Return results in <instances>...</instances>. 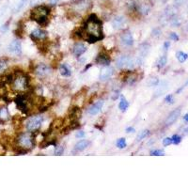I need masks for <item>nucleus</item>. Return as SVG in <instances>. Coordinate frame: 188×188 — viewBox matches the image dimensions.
Listing matches in <instances>:
<instances>
[{"label": "nucleus", "mask_w": 188, "mask_h": 188, "mask_svg": "<svg viewBox=\"0 0 188 188\" xmlns=\"http://www.w3.org/2000/svg\"><path fill=\"white\" fill-rule=\"evenodd\" d=\"M102 21L95 14H90L84 27L81 29L82 38L88 40L90 44H94L96 41L103 39V33L102 29Z\"/></svg>", "instance_id": "obj_1"}, {"label": "nucleus", "mask_w": 188, "mask_h": 188, "mask_svg": "<svg viewBox=\"0 0 188 188\" xmlns=\"http://www.w3.org/2000/svg\"><path fill=\"white\" fill-rule=\"evenodd\" d=\"M16 143L18 145V147L20 148V151L18 153H20V154L27 153L28 152V150L32 149L36 144L35 136L31 134V132L22 133L17 136Z\"/></svg>", "instance_id": "obj_2"}, {"label": "nucleus", "mask_w": 188, "mask_h": 188, "mask_svg": "<svg viewBox=\"0 0 188 188\" xmlns=\"http://www.w3.org/2000/svg\"><path fill=\"white\" fill-rule=\"evenodd\" d=\"M49 14H50V9L47 6H38L31 10L30 19L36 21L40 26L45 27L49 22L48 20Z\"/></svg>", "instance_id": "obj_3"}, {"label": "nucleus", "mask_w": 188, "mask_h": 188, "mask_svg": "<svg viewBox=\"0 0 188 188\" xmlns=\"http://www.w3.org/2000/svg\"><path fill=\"white\" fill-rule=\"evenodd\" d=\"M12 89L16 91H25L27 90L28 87V79L27 76L23 73H16L15 75H13V80L10 83Z\"/></svg>", "instance_id": "obj_4"}, {"label": "nucleus", "mask_w": 188, "mask_h": 188, "mask_svg": "<svg viewBox=\"0 0 188 188\" xmlns=\"http://www.w3.org/2000/svg\"><path fill=\"white\" fill-rule=\"evenodd\" d=\"M14 102H15V104H16L17 108L20 111H22L25 114H28L29 113V109H30L29 103L31 102V99L28 96H27L25 94H19L15 98Z\"/></svg>", "instance_id": "obj_5"}, {"label": "nucleus", "mask_w": 188, "mask_h": 188, "mask_svg": "<svg viewBox=\"0 0 188 188\" xmlns=\"http://www.w3.org/2000/svg\"><path fill=\"white\" fill-rule=\"evenodd\" d=\"M43 121H44V118L40 115L30 117L27 119V120L26 122V128L28 132H31V133L36 132L40 128L41 124H43Z\"/></svg>", "instance_id": "obj_6"}, {"label": "nucleus", "mask_w": 188, "mask_h": 188, "mask_svg": "<svg viewBox=\"0 0 188 188\" xmlns=\"http://www.w3.org/2000/svg\"><path fill=\"white\" fill-rule=\"evenodd\" d=\"M135 60L130 57L129 56H120L117 59V67L119 69H125V68H133Z\"/></svg>", "instance_id": "obj_7"}, {"label": "nucleus", "mask_w": 188, "mask_h": 188, "mask_svg": "<svg viewBox=\"0 0 188 188\" xmlns=\"http://www.w3.org/2000/svg\"><path fill=\"white\" fill-rule=\"evenodd\" d=\"M91 3L90 0H78L77 2L73 3V8L75 12H84L90 9Z\"/></svg>", "instance_id": "obj_8"}, {"label": "nucleus", "mask_w": 188, "mask_h": 188, "mask_svg": "<svg viewBox=\"0 0 188 188\" xmlns=\"http://www.w3.org/2000/svg\"><path fill=\"white\" fill-rule=\"evenodd\" d=\"M181 112H182L181 107H178V108L174 109L172 112H170V114L168 116V118L165 119V124L166 126H169V125L173 124L181 116Z\"/></svg>", "instance_id": "obj_9"}, {"label": "nucleus", "mask_w": 188, "mask_h": 188, "mask_svg": "<svg viewBox=\"0 0 188 188\" xmlns=\"http://www.w3.org/2000/svg\"><path fill=\"white\" fill-rule=\"evenodd\" d=\"M9 52L13 55H20L22 53V45H21V41L18 40H14L9 45Z\"/></svg>", "instance_id": "obj_10"}, {"label": "nucleus", "mask_w": 188, "mask_h": 188, "mask_svg": "<svg viewBox=\"0 0 188 188\" xmlns=\"http://www.w3.org/2000/svg\"><path fill=\"white\" fill-rule=\"evenodd\" d=\"M120 40H121V43H122L124 45H126V46H131V45H133V44H134L133 35H132V33H131L129 30L124 31V32L120 35Z\"/></svg>", "instance_id": "obj_11"}, {"label": "nucleus", "mask_w": 188, "mask_h": 188, "mask_svg": "<svg viewBox=\"0 0 188 188\" xmlns=\"http://www.w3.org/2000/svg\"><path fill=\"white\" fill-rule=\"evenodd\" d=\"M95 61H96V63H98V64H100V65L108 66V65L110 64V57H109V56H108L107 53L102 52V53H100V54L97 56Z\"/></svg>", "instance_id": "obj_12"}, {"label": "nucleus", "mask_w": 188, "mask_h": 188, "mask_svg": "<svg viewBox=\"0 0 188 188\" xmlns=\"http://www.w3.org/2000/svg\"><path fill=\"white\" fill-rule=\"evenodd\" d=\"M35 73L40 77H45L50 73V68L45 64H40L35 68Z\"/></svg>", "instance_id": "obj_13"}, {"label": "nucleus", "mask_w": 188, "mask_h": 188, "mask_svg": "<svg viewBox=\"0 0 188 188\" xmlns=\"http://www.w3.org/2000/svg\"><path fill=\"white\" fill-rule=\"evenodd\" d=\"M102 107H103V101L99 100V101H97L96 102H94L92 106L88 109V112H89V114H90V115H92V116H95V115H97L99 112H101Z\"/></svg>", "instance_id": "obj_14"}, {"label": "nucleus", "mask_w": 188, "mask_h": 188, "mask_svg": "<svg viewBox=\"0 0 188 188\" xmlns=\"http://www.w3.org/2000/svg\"><path fill=\"white\" fill-rule=\"evenodd\" d=\"M47 37V33L44 30L41 29H35L31 32L30 34V38L34 40V41H37V40H44L45 38Z\"/></svg>", "instance_id": "obj_15"}, {"label": "nucleus", "mask_w": 188, "mask_h": 188, "mask_svg": "<svg viewBox=\"0 0 188 188\" xmlns=\"http://www.w3.org/2000/svg\"><path fill=\"white\" fill-rule=\"evenodd\" d=\"M150 50V45L147 44H144L140 46L139 48V56L137 58V63H142L144 58L146 57V56L148 55Z\"/></svg>", "instance_id": "obj_16"}, {"label": "nucleus", "mask_w": 188, "mask_h": 188, "mask_svg": "<svg viewBox=\"0 0 188 188\" xmlns=\"http://www.w3.org/2000/svg\"><path fill=\"white\" fill-rule=\"evenodd\" d=\"M113 75V69L111 67H104L102 69L101 73H100V80L102 81H107L108 80L111 76Z\"/></svg>", "instance_id": "obj_17"}, {"label": "nucleus", "mask_w": 188, "mask_h": 188, "mask_svg": "<svg viewBox=\"0 0 188 188\" xmlns=\"http://www.w3.org/2000/svg\"><path fill=\"white\" fill-rule=\"evenodd\" d=\"M87 51V46L82 44V43H77L73 45V53L75 56H80L84 54L85 52Z\"/></svg>", "instance_id": "obj_18"}, {"label": "nucleus", "mask_w": 188, "mask_h": 188, "mask_svg": "<svg viewBox=\"0 0 188 188\" xmlns=\"http://www.w3.org/2000/svg\"><path fill=\"white\" fill-rule=\"evenodd\" d=\"M125 23V19L122 16H118L116 18L113 19L112 21V26L115 29H119L120 27H122V26Z\"/></svg>", "instance_id": "obj_19"}, {"label": "nucleus", "mask_w": 188, "mask_h": 188, "mask_svg": "<svg viewBox=\"0 0 188 188\" xmlns=\"http://www.w3.org/2000/svg\"><path fill=\"white\" fill-rule=\"evenodd\" d=\"M137 80V74L135 73H127L126 76L124 77V81L129 85H133Z\"/></svg>", "instance_id": "obj_20"}, {"label": "nucleus", "mask_w": 188, "mask_h": 188, "mask_svg": "<svg viewBox=\"0 0 188 188\" xmlns=\"http://www.w3.org/2000/svg\"><path fill=\"white\" fill-rule=\"evenodd\" d=\"M10 119L9 111L7 107H0V123H4Z\"/></svg>", "instance_id": "obj_21"}, {"label": "nucleus", "mask_w": 188, "mask_h": 188, "mask_svg": "<svg viewBox=\"0 0 188 188\" xmlns=\"http://www.w3.org/2000/svg\"><path fill=\"white\" fill-rule=\"evenodd\" d=\"M59 72H60V74L62 76H64V77H69L71 76L72 74V72H71V69L69 68V66L67 64H62L60 65L59 67Z\"/></svg>", "instance_id": "obj_22"}, {"label": "nucleus", "mask_w": 188, "mask_h": 188, "mask_svg": "<svg viewBox=\"0 0 188 188\" xmlns=\"http://www.w3.org/2000/svg\"><path fill=\"white\" fill-rule=\"evenodd\" d=\"M89 146V142L87 140H80L74 147V150L76 152H83L84 150H86Z\"/></svg>", "instance_id": "obj_23"}, {"label": "nucleus", "mask_w": 188, "mask_h": 188, "mask_svg": "<svg viewBox=\"0 0 188 188\" xmlns=\"http://www.w3.org/2000/svg\"><path fill=\"white\" fill-rule=\"evenodd\" d=\"M129 107V102H127V100L125 99L124 97H121L120 99V102L119 103V108L122 111V112H125L127 110V108Z\"/></svg>", "instance_id": "obj_24"}, {"label": "nucleus", "mask_w": 188, "mask_h": 188, "mask_svg": "<svg viewBox=\"0 0 188 188\" xmlns=\"http://www.w3.org/2000/svg\"><path fill=\"white\" fill-rule=\"evenodd\" d=\"M137 10L140 14L146 15V14H148L150 11V6L148 4H141L140 6L137 7Z\"/></svg>", "instance_id": "obj_25"}, {"label": "nucleus", "mask_w": 188, "mask_h": 188, "mask_svg": "<svg viewBox=\"0 0 188 188\" xmlns=\"http://www.w3.org/2000/svg\"><path fill=\"white\" fill-rule=\"evenodd\" d=\"M176 57H177V59L181 62V63H182V62H184V61L188 58V55L185 54V53L182 52V51H178V52L176 53Z\"/></svg>", "instance_id": "obj_26"}, {"label": "nucleus", "mask_w": 188, "mask_h": 188, "mask_svg": "<svg viewBox=\"0 0 188 188\" xmlns=\"http://www.w3.org/2000/svg\"><path fill=\"white\" fill-rule=\"evenodd\" d=\"M166 90H168V84L165 82H163L162 84L158 87V90L156 91V96H159L161 94H163Z\"/></svg>", "instance_id": "obj_27"}, {"label": "nucleus", "mask_w": 188, "mask_h": 188, "mask_svg": "<svg viewBox=\"0 0 188 188\" xmlns=\"http://www.w3.org/2000/svg\"><path fill=\"white\" fill-rule=\"evenodd\" d=\"M149 135H150V131H149V130H143L142 132H140V133L137 135V136H136V141H137V142L141 141V140L144 139L145 137H147Z\"/></svg>", "instance_id": "obj_28"}, {"label": "nucleus", "mask_w": 188, "mask_h": 188, "mask_svg": "<svg viewBox=\"0 0 188 188\" xmlns=\"http://www.w3.org/2000/svg\"><path fill=\"white\" fill-rule=\"evenodd\" d=\"M166 61H168V57H166V56H162L159 58L158 62H157L158 68H163V67H165V64H166Z\"/></svg>", "instance_id": "obj_29"}, {"label": "nucleus", "mask_w": 188, "mask_h": 188, "mask_svg": "<svg viewBox=\"0 0 188 188\" xmlns=\"http://www.w3.org/2000/svg\"><path fill=\"white\" fill-rule=\"evenodd\" d=\"M116 145H117V147H118L119 149H124L125 147H126V139L123 138V137L118 139Z\"/></svg>", "instance_id": "obj_30"}, {"label": "nucleus", "mask_w": 188, "mask_h": 188, "mask_svg": "<svg viewBox=\"0 0 188 188\" xmlns=\"http://www.w3.org/2000/svg\"><path fill=\"white\" fill-rule=\"evenodd\" d=\"M26 3H27V0H19L18 3L16 4V6H15V8H14V11H15V12L19 11L21 9H22V8L25 6Z\"/></svg>", "instance_id": "obj_31"}, {"label": "nucleus", "mask_w": 188, "mask_h": 188, "mask_svg": "<svg viewBox=\"0 0 188 188\" xmlns=\"http://www.w3.org/2000/svg\"><path fill=\"white\" fill-rule=\"evenodd\" d=\"M8 66V62L6 59H0V73L5 71Z\"/></svg>", "instance_id": "obj_32"}, {"label": "nucleus", "mask_w": 188, "mask_h": 188, "mask_svg": "<svg viewBox=\"0 0 188 188\" xmlns=\"http://www.w3.org/2000/svg\"><path fill=\"white\" fill-rule=\"evenodd\" d=\"M171 139H172V143L175 144V145L180 144L181 141H182V137H181L179 135H173L172 137H171Z\"/></svg>", "instance_id": "obj_33"}, {"label": "nucleus", "mask_w": 188, "mask_h": 188, "mask_svg": "<svg viewBox=\"0 0 188 188\" xmlns=\"http://www.w3.org/2000/svg\"><path fill=\"white\" fill-rule=\"evenodd\" d=\"M64 149L62 146H56V149H55V155H62L63 154Z\"/></svg>", "instance_id": "obj_34"}, {"label": "nucleus", "mask_w": 188, "mask_h": 188, "mask_svg": "<svg viewBox=\"0 0 188 188\" xmlns=\"http://www.w3.org/2000/svg\"><path fill=\"white\" fill-rule=\"evenodd\" d=\"M151 155L152 156H163V155H165V152L162 150H154L151 152Z\"/></svg>", "instance_id": "obj_35"}, {"label": "nucleus", "mask_w": 188, "mask_h": 188, "mask_svg": "<svg viewBox=\"0 0 188 188\" xmlns=\"http://www.w3.org/2000/svg\"><path fill=\"white\" fill-rule=\"evenodd\" d=\"M165 101L166 103H169V104H172V103H174V98H173V95H171V94L168 95V96H166V97L165 98Z\"/></svg>", "instance_id": "obj_36"}, {"label": "nucleus", "mask_w": 188, "mask_h": 188, "mask_svg": "<svg viewBox=\"0 0 188 188\" xmlns=\"http://www.w3.org/2000/svg\"><path fill=\"white\" fill-rule=\"evenodd\" d=\"M170 144H172V139H171V137H165V138L163 140V145L165 146V147H168V146H169Z\"/></svg>", "instance_id": "obj_37"}, {"label": "nucleus", "mask_w": 188, "mask_h": 188, "mask_svg": "<svg viewBox=\"0 0 188 188\" xmlns=\"http://www.w3.org/2000/svg\"><path fill=\"white\" fill-rule=\"evenodd\" d=\"M169 38H170V40H172L173 41H178V40H179V36H178L176 33H174V32H171V33H170Z\"/></svg>", "instance_id": "obj_38"}, {"label": "nucleus", "mask_w": 188, "mask_h": 188, "mask_svg": "<svg viewBox=\"0 0 188 188\" xmlns=\"http://www.w3.org/2000/svg\"><path fill=\"white\" fill-rule=\"evenodd\" d=\"M158 78H152L151 79V82H150V86H156L158 84Z\"/></svg>", "instance_id": "obj_39"}, {"label": "nucleus", "mask_w": 188, "mask_h": 188, "mask_svg": "<svg viewBox=\"0 0 188 188\" xmlns=\"http://www.w3.org/2000/svg\"><path fill=\"white\" fill-rule=\"evenodd\" d=\"M161 34V30L159 28H156L155 30L152 31V37H159Z\"/></svg>", "instance_id": "obj_40"}, {"label": "nucleus", "mask_w": 188, "mask_h": 188, "mask_svg": "<svg viewBox=\"0 0 188 188\" xmlns=\"http://www.w3.org/2000/svg\"><path fill=\"white\" fill-rule=\"evenodd\" d=\"M75 136H76L77 138H83V137L85 136V133H84V132H82V131L77 132L76 135H75Z\"/></svg>", "instance_id": "obj_41"}, {"label": "nucleus", "mask_w": 188, "mask_h": 188, "mask_svg": "<svg viewBox=\"0 0 188 188\" xmlns=\"http://www.w3.org/2000/svg\"><path fill=\"white\" fill-rule=\"evenodd\" d=\"M169 46H170V43H169V41H165V43L164 44V49H165V50H168V49L169 48Z\"/></svg>", "instance_id": "obj_42"}, {"label": "nucleus", "mask_w": 188, "mask_h": 188, "mask_svg": "<svg viewBox=\"0 0 188 188\" xmlns=\"http://www.w3.org/2000/svg\"><path fill=\"white\" fill-rule=\"evenodd\" d=\"M7 30H8V23H7L6 25H4V26L1 27V31H2V32H6Z\"/></svg>", "instance_id": "obj_43"}, {"label": "nucleus", "mask_w": 188, "mask_h": 188, "mask_svg": "<svg viewBox=\"0 0 188 188\" xmlns=\"http://www.w3.org/2000/svg\"><path fill=\"white\" fill-rule=\"evenodd\" d=\"M135 132V129L133 128V127H128L127 129H126V133H134Z\"/></svg>", "instance_id": "obj_44"}, {"label": "nucleus", "mask_w": 188, "mask_h": 188, "mask_svg": "<svg viewBox=\"0 0 188 188\" xmlns=\"http://www.w3.org/2000/svg\"><path fill=\"white\" fill-rule=\"evenodd\" d=\"M152 3H156V2H165V0H151Z\"/></svg>", "instance_id": "obj_45"}, {"label": "nucleus", "mask_w": 188, "mask_h": 188, "mask_svg": "<svg viewBox=\"0 0 188 188\" xmlns=\"http://www.w3.org/2000/svg\"><path fill=\"white\" fill-rule=\"evenodd\" d=\"M183 119H184L185 121H187V122H188V114H186V115L183 117Z\"/></svg>", "instance_id": "obj_46"}, {"label": "nucleus", "mask_w": 188, "mask_h": 188, "mask_svg": "<svg viewBox=\"0 0 188 188\" xmlns=\"http://www.w3.org/2000/svg\"><path fill=\"white\" fill-rule=\"evenodd\" d=\"M56 1H58V0H51V2H52L53 4H55V3H56Z\"/></svg>", "instance_id": "obj_47"}, {"label": "nucleus", "mask_w": 188, "mask_h": 188, "mask_svg": "<svg viewBox=\"0 0 188 188\" xmlns=\"http://www.w3.org/2000/svg\"><path fill=\"white\" fill-rule=\"evenodd\" d=\"M187 85H188V81H187Z\"/></svg>", "instance_id": "obj_48"}]
</instances>
